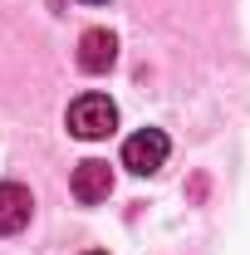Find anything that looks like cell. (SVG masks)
<instances>
[{"instance_id":"cell-2","label":"cell","mask_w":250,"mask_h":255,"mask_svg":"<svg viewBox=\"0 0 250 255\" xmlns=\"http://www.w3.org/2000/svg\"><path fill=\"white\" fill-rule=\"evenodd\" d=\"M167 152H172L167 132H162V128H142V132H132V137L123 142V167L137 172V177H152L157 167L167 162Z\"/></svg>"},{"instance_id":"cell-7","label":"cell","mask_w":250,"mask_h":255,"mask_svg":"<svg viewBox=\"0 0 250 255\" xmlns=\"http://www.w3.org/2000/svg\"><path fill=\"white\" fill-rule=\"evenodd\" d=\"M89 5H103V0H89Z\"/></svg>"},{"instance_id":"cell-6","label":"cell","mask_w":250,"mask_h":255,"mask_svg":"<svg viewBox=\"0 0 250 255\" xmlns=\"http://www.w3.org/2000/svg\"><path fill=\"white\" fill-rule=\"evenodd\" d=\"M84 255H103V251H84Z\"/></svg>"},{"instance_id":"cell-3","label":"cell","mask_w":250,"mask_h":255,"mask_svg":"<svg viewBox=\"0 0 250 255\" xmlns=\"http://www.w3.org/2000/svg\"><path fill=\"white\" fill-rule=\"evenodd\" d=\"M108 191H113V167L98 157H84L74 167V196L84 201V206H98V201H108Z\"/></svg>"},{"instance_id":"cell-5","label":"cell","mask_w":250,"mask_h":255,"mask_svg":"<svg viewBox=\"0 0 250 255\" xmlns=\"http://www.w3.org/2000/svg\"><path fill=\"white\" fill-rule=\"evenodd\" d=\"M113 59H118L113 30H84V39H79V69L84 74H108Z\"/></svg>"},{"instance_id":"cell-4","label":"cell","mask_w":250,"mask_h":255,"mask_svg":"<svg viewBox=\"0 0 250 255\" xmlns=\"http://www.w3.org/2000/svg\"><path fill=\"white\" fill-rule=\"evenodd\" d=\"M34 216V196L30 187H20V182H0V236H15V231H25Z\"/></svg>"},{"instance_id":"cell-1","label":"cell","mask_w":250,"mask_h":255,"mask_svg":"<svg viewBox=\"0 0 250 255\" xmlns=\"http://www.w3.org/2000/svg\"><path fill=\"white\" fill-rule=\"evenodd\" d=\"M118 128V108H113V98H103V94H84V98H74L69 103V132L74 137H108Z\"/></svg>"}]
</instances>
